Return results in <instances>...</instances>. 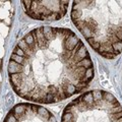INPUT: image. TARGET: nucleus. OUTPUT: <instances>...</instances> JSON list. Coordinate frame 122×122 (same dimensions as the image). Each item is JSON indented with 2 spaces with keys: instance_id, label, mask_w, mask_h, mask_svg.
Returning a JSON list of instances; mask_svg holds the SVG:
<instances>
[{
  "instance_id": "obj_1",
  "label": "nucleus",
  "mask_w": 122,
  "mask_h": 122,
  "mask_svg": "<svg viewBox=\"0 0 122 122\" xmlns=\"http://www.w3.org/2000/svg\"><path fill=\"white\" fill-rule=\"evenodd\" d=\"M21 39L25 52L20 73L9 74L18 96L38 103H57L79 93L94 77V66L83 43L68 29L42 26ZM18 64V63H17Z\"/></svg>"
},
{
  "instance_id": "obj_2",
  "label": "nucleus",
  "mask_w": 122,
  "mask_h": 122,
  "mask_svg": "<svg viewBox=\"0 0 122 122\" xmlns=\"http://www.w3.org/2000/svg\"><path fill=\"white\" fill-rule=\"evenodd\" d=\"M71 20L101 56L114 59L122 52V1H74Z\"/></svg>"
},
{
  "instance_id": "obj_3",
  "label": "nucleus",
  "mask_w": 122,
  "mask_h": 122,
  "mask_svg": "<svg viewBox=\"0 0 122 122\" xmlns=\"http://www.w3.org/2000/svg\"><path fill=\"white\" fill-rule=\"evenodd\" d=\"M62 122H122V106L112 94L95 90L69 103Z\"/></svg>"
},
{
  "instance_id": "obj_4",
  "label": "nucleus",
  "mask_w": 122,
  "mask_h": 122,
  "mask_svg": "<svg viewBox=\"0 0 122 122\" xmlns=\"http://www.w3.org/2000/svg\"><path fill=\"white\" fill-rule=\"evenodd\" d=\"M26 14L34 20H58L67 12L69 1H22Z\"/></svg>"
},
{
  "instance_id": "obj_5",
  "label": "nucleus",
  "mask_w": 122,
  "mask_h": 122,
  "mask_svg": "<svg viewBox=\"0 0 122 122\" xmlns=\"http://www.w3.org/2000/svg\"><path fill=\"white\" fill-rule=\"evenodd\" d=\"M13 114L17 118L16 122H57L56 118L47 109L37 105L25 104V110L24 112L20 114L13 112Z\"/></svg>"
}]
</instances>
